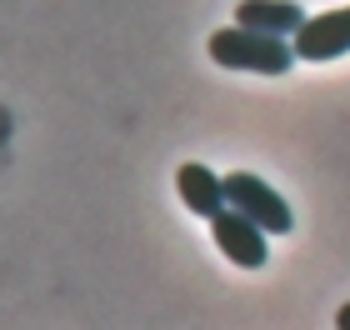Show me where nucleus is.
I'll list each match as a JSON object with an SVG mask.
<instances>
[{"label":"nucleus","mask_w":350,"mask_h":330,"mask_svg":"<svg viewBox=\"0 0 350 330\" xmlns=\"http://www.w3.org/2000/svg\"><path fill=\"white\" fill-rule=\"evenodd\" d=\"M291 40H295V55H300V60H310V66L350 55V5L325 10V15H310V20L300 25Z\"/></svg>","instance_id":"nucleus-4"},{"label":"nucleus","mask_w":350,"mask_h":330,"mask_svg":"<svg viewBox=\"0 0 350 330\" xmlns=\"http://www.w3.org/2000/svg\"><path fill=\"white\" fill-rule=\"evenodd\" d=\"M226 200L241 215H250L256 225H265L270 235H291L295 230V215L280 200V191L265 185L260 176H250V170H230V176H226Z\"/></svg>","instance_id":"nucleus-2"},{"label":"nucleus","mask_w":350,"mask_h":330,"mask_svg":"<svg viewBox=\"0 0 350 330\" xmlns=\"http://www.w3.org/2000/svg\"><path fill=\"white\" fill-rule=\"evenodd\" d=\"M211 235L220 245V256L235 260L241 271H260V265L270 260V245H265V225H256L250 215H241L235 206H226L220 215H211Z\"/></svg>","instance_id":"nucleus-3"},{"label":"nucleus","mask_w":350,"mask_h":330,"mask_svg":"<svg viewBox=\"0 0 350 330\" xmlns=\"http://www.w3.org/2000/svg\"><path fill=\"white\" fill-rule=\"evenodd\" d=\"M211 60L226 70H256V75H285L295 66V40L291 36H270L256 25H226L211 36Z\"/></svg>","instance_id":"nucleus-1"},{"label":"nucleus","mask_w":350,"mask_h":330,"mask_svg":"<svg viewBox=\"0 0 350 330\" xmlns=\"http://www.w3.org/2000/svg\"><path fill=\"white\" fill-rule=\"evenodd\" d=\"M235 20L256 25V30H270V36H295L310 15L300 10L295 0H241V5H235Z\"/></svg>","instance_id":"nucleus-6"},{"label":"nucleus","mask_w":350,"mask_h":330,"mask_svg":"<svg viewBox=\"0 0 350 330\" xmlns=\"http://www.w3.org/2000/svg\"><path fill=\"white\" fill-rule=\"evenodd\" d=\"M336 325H340V330H350V305H340V310H336Z\"/></svg>","instance_id":"nucleus-7"},{"label":"nucleus","mask_w":350,"mask_h":330,"mask_svg":"<svg viewBox=\"0 0 350 330\" xmlns=\"http://www.w3.org/2000/svg\"><path fill=\"white\" fill-rule=\"evenodd\" d=\"M175 191H180L185 210L200 215V220H211V215H220V210L230 206V200H226V176L205 170L200 161H185L180 170H175Z\"/></svg>","instance_id":"nucleus-5"}]
</instances>
